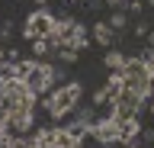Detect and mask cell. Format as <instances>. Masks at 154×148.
Masks as SVG:
<instances>
[{
  "label": "cell",
  "instance_id": "obj_1",
  "mask_svg": "<svg viewBox=\"0 0 154 148\" xmlns=\"http://www.w3.org/2000/svg\"><path fill=\"white\" fill-rule=\"evenodd\" d=\"M35 90L29 87L23 77H7L0 80V106L7 113V132L23 135L32 129V109H35Z\"/></svg>",
  "mask_w": 154,
  "mask_h": 148
},
{
  "label": "cell",
  "instance_id": "obj_2",
  "mask_svg": "<svg viewBox=\"0 0 154 148\" xmlns=\"http://www.w3.org/2000/svg\"><path fill=\"white\" fill-rule=\"evenodd\" d=\"M119 77H122V87L148 97V93H151V84H154V68L144 61V55H135V58H125Z\"/></svg>",
  "mask_w": 154,
  "mask_h": 148
},
{
  "label": "cell",
  "instance_id": "obj_3",
  "mask_svg": "<svg viewBox=\"0 0 154 148\" xmlns=\"http://www.w3.org/2000/svg\"><path fill=\"white\" fill-rule=\"evenodd\" d=\"M16 65H19V77L26 80L35 93H45L51 87V80L58 77V71L51 65H45V61H16Z\"/></svg>",
  "mask_w": 154,
  "mask_h": 148
},
{
  "label": "cell",
  "instance_id": "obj_4",
  "mask_svg": "<svg viewBox=\"0 0 154 148\" xmlns=\"http://www.w3.org/2000/svg\"><path fill=\"white\" fill-rule=\"evenodd\" d=\"M51 42L55 49H87V32L77 20H58L55 23V32H51Z\"/></svg>",
  "mask_w": 154,
  "mask_h": 148
},
{
  "label": "cell",
  "instance_id": "obj_5",
  "mask_svg": "<svg viewBox=\"0 0 154 148\" xmlns=\"http://www.w3.org/2000/svg\"><path fill=\"white\" fill-rule=\"evenodd\" d=\"M77 103H80V84H64V87H58L48 100V116L51 119H64L67 113H74Z\"/></svg>",
  "mask_w": 154,
  "mask_h": 148
},
{
  "label": "cell",
  "instance_id": "obj_6",
  "mask_svg": "<svg viewBox=\"0 0 154 148\" xmlns=\"http://www.w3.org/2000/svg\"><path fill=\"white\" fill-rule=\"evenodd\" d=\"M55 23H58V20H55L48 10H35V13L26 20V26H23V36H26L29 42H35V39H51Z\"/></svg>",
  "mask_w": 154,
  "mask_h": 148
},
{
  "label": "cell",
  "instance_id": "obj_7",
  "mask_svg": "<svg viewBox=\"0 0 154 148\" xmlns=\"http://www.w3.org/2000/svg\"><path fill=\"white\" fill-rule=\"evenodd\" d=\"M141 103H144V97H141V93H135V90L122 87V90H119V97L112 100V116H116V119H122V122H128V119H135V116H138Z\"/></svg>",
  "mask_w": 154,
  "mask_h": 148
},
{
  "label": "cell",
  "instance_id": "obj_8",
  "mask_svg": "<svg viewBox=\"0 0 154 148\" xmlns=\"http://www.w3.org/2000/svg\"><path fill=\"white\" fill-rule=\"evenodd\" d=\"M119 135H122V119H116L112 113H109L106 119H100V122H93V126H90V138H93V142H100V145L119 142Z\"/></svg>",
  "mask_w": 154,
  "mask_h": 148
},
{
  "label": "cell",
  "instance_id": "obj_9",
  "mask_svg": "<svg viewBox=\"0 0 154 148\" xmlns=\"http://www.w3.org/2000/svg\"><path fill=\"white\" fill-rule=\"evenodd\" d=\"M26 148H55V129H35V135L26 142Z\"/></svg>",
  "mask_w": 154,
  "mask_h": 148
},
{
  "label": "cell",
  "instance_id": "obj_10",
  "mask_svg": "<svg viewBox=\"0 0 154 148\" xmlns=\"http://www.w3.org/2000/svg\"><path fill=\"white\" fill-rule=\"evenodd\" d=\"M93 39L100 42V45H112V39H116V29L109 26V23H96V26H93Z\"/></svg>",
  "mask_w": 154,
  "mask_h": 148
},
{
  "label": "cell",
  "instance_id": "obj_11",
  "mask_svg": "<svg viewBox=\"0 0 154 148\" xmlns=\"http://www.w3.org/2000/svg\"><path fill=\"white\" fill-rule=\"evenodd\" d=\"M138 135H141V126H138V119H128V122H122V135H119V142H122V145L135 142Z\"/></svg>",
  "mask_w": 154,
  "mask_h": 148
},
{
  "label": "cell",
  "instance_id": "obj_12",
  "mask_svg": "<svg viewBox=\"0 0 154 148\" xmlns=\"http://www.w3.org/2000/svg\"><path fill=\"white\" fill-rule=\"evenodd\" d=\"M0 148H26V138L13 135V132H3V135H0Z\"/></svg>",
  "mask_w": 154,
  "mask_h": 148
},
{
  "label": "cell",
  "instance_id": "obj_13",
  "mask_svg": "<svg viewBox=\"0 0 154 148\" xmlns=\"http://www.w3.org/2000/svg\"><path fill=\"white\" fill-rule=\"evenodd\" d=\"M106 23H109V26H112L116 32H122L125 26H128V13H125V10H116V13H112V16H109Z\"/></svg>",
  "mask_w": 154,
  "mask_h": 148
},
{
  "label": "cell",
  "instance_id": "obj_14",
  "mask_svg": "<svg viewBox=\"0 0 154 148\" xmlns=\"http://www.w3.org/2000/svg\"><path fill=\"white\" fill-rule=\"evenodd\" d=\"M48 49H55V42H51V39H35V42H32V52H35L38 58H45Z\"/></svg>",
  "mask_w": 154,
  "mask_h": 148
},
{
  "label": "cell",
  "instance_id": "obj_15",
  "mask_svg": "<svg viewBox=\"0 0 154 148\" xmlns=\"http://www.w3.org/2000/svg\"><path fill=\"white\" fill-rule=\"evenodd\" d=\"M106 65H109L112 71H122V65H125V55H119V52H109V55H106Z\"/></svg>",
  "mask_w": 154,
  "mask_h": 148
},
{
  "label": "cell",
  "instance_id": "obj_16",
  "mask_svg": "<svg viewBox=\"0 0 154 148\" xmlns=\"http://www.w3.org/2000/svg\"><path fill=\"white\" fill-rule=\"evenodd\" d=\"M58 55H61V61H77L80 52H77V49H58Z\"/></svg>",
  "mask_w": 154,
  "mask_h": 148
},
{
  "label": "cell",
  "instance_id": "obj_17",
  "mask_svg": "<svg viewBox=\"0 0 154 148\" xmlns=\"http://www.w3.org/2000/svg\"><path fill=\"white\" fill-rule=\"evenodd\" d=\"M148 32H151V26H148V23H138V26H135V36H138V39H144Z\"/></svg>",
  "mask_w": 154,
  "mask_h": 148
},
{
  "label": "cell",
  "instance_id": "obj_18",
  "mask_svg": "<svg viewBox=\"0 0 154 148\" xmlns=\"http://www.w3.org/2000/svg\"><path fill=\"white\" fill-rule=\"evenodd\" d=\"M141 10H144L141 0H132V3H128V13H141Z\"/></svg>",
  "mask_w": 154,
  "mask_h": 148
},
{
  "label": "cell",
  "instance_id": "obj_19",
  "mask_svg": "<svg viewBox=\"0 0 154 148\" xmlns=\"http://www.w3.org/2000/svg\"><path fill=\"white\" fill-rule=\"evenodd\" d=\"M7 132V113H3V106H0V135Z\"/></svg>",
  "mask_w": 154,
  "mask_h": 148
},
{
  "label": "cell",
  "instance_id": "obj_20",
  "mask_svg": "<svg viewBox=\"0 0 154 148\" xmlns=\"http://www.w3.org/2000/svg\"><path fill=\"white\" fill-rule=\"evenodd\" d=\"M144 39H148V45H151V49H154V29L148 32V36H144Z\"/></svg>",
  "mask_w": 154,
  "mask_h": 148
},
{
  "label": "cell",
  "instance_id": "obj_21",
  "mask_svg": "<svg viewBox=\"0 0 154 148\" xmlns=\"http://www.w3.org/2000/svg\"><path fill=\"white\" fill-rule=\"evenodd\" d=\"M32 3H38V7H45V3H48V0H32Z\"/></svg>",
  "mask_w": 154,
  "mask_h": 148
},
{
  "label": "cell",
  "instance_id": "obj_22",
  "mask_svg": "<svg viewBox=\"0 0 154 148\" xmlns=\"http://www.w3.org/2000/svg\"><path fill=\"white\" fill-rule=\"evenodd\" d=\"M109 3H122V0H109Z\"/></svg>",
  "mask_w": 154,
  "mask_h": 148
},
{
  "label": "cell",
  "instance_id": "obj_23",
  "mask_svg": "<svg viewBox=\"0 0 154 148\" xmlns=\"http://www.w3.org/2000/svg\"><path fill=\"white\" fill-rule=\"evenodd\" d=\"M148 7H154V0H148Z\"/></svg>",
  "mask_w": 154,
  "mask_h": 148
},
{
  "label": "cell",
  "instance_id": "obj_24",
  "mask_svg": "<svg viewBox=\"0 0 154 148\" xmlns=\"http://www.w3.org/2000/svg\"><path fill=\"white\" fill-rule=\"evenodd\" d=\"M151 116H154V103H151Z\"/></svg>",
  "mask_w": 154,
  "mask_h": 148
},
{
  "label": "cell",
  "instance_id": "obj_25",
  "mask_svg": "<svg viewBox=\"0 0 154 148\" xmlns=\"http://www.w3.org/2000/svg\"><path fill=\"white\" fill-rule=\"evenodd\" d=\"M125 148H135V145H125Z\"/></svg>",
  "mask_w": 154,
  "mask_h": 148
},
{
  "label": "cell",
  "instance_id": "obj_26",
  "mask_svg": "<svg viewBox=\"0 0 154 148\" xmlns=\"http://www.w3.org/2000/svg\"><path fill=\"white\" fill-rule=\"evenodd\" d=\"M67 3H74V0H67Z\"/></svg>",
  "mask_w": 154,
  "mask_h": 148
}]
</instances>
